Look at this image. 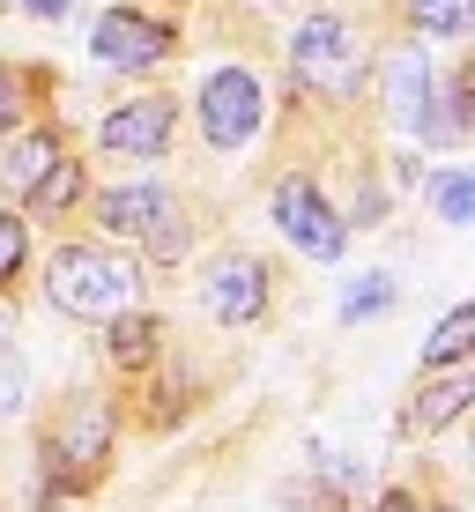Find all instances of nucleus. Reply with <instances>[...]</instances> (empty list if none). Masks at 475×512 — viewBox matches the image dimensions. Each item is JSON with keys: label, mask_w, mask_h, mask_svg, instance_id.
I'll use <instances>...</instances> for the list:
<instances>
[{"label": "nucleus", "mask_w": 475, "mask_h": 512, "mask_svg": "<svg viewBox=\"0 0 475 512\" xmlns=\"http://www.w3.org/2000/svg\"><path fill=\"white\" fill-rule=\"evenodd\" d=\"M52 164H60V134H23V141H8V149H0V186L30 193Z\"/></svg>", "instance_id": "nucleus-12"}, {"label": "nucleus", "mask_w": 475, "mask_h": 512, "mask_svg": "<svg viewBox=\"0 0 475 512\" xmlns=\"http://www.w3.org/2000/svg\"><path fill=\"white\" fill-rule=\"evenodd\" d=\"M409 15L431 38H468L475 30V0H409Z\"/></svg>", "instance_id": "nucleus-15"}, {"label": "nucleus", "mask_w": 475, "mask_h": 512, "mask_svg": "<svg viewBox=\"0 0 475 512\" xmlns=\"http://www.w3.org/2000/svg\"><path fill=\"white\" fill-rule=\"evenodd\" d=\"M372 512H416V498H401V490H386V498H379Z\"/></svg>", "instance_id": "nucleus-24"}, {"label": "nucleus", "mask_w": 475, "mask_h": 512, "mask_svg": "<svg viewBox=\"0 0 475 512\" xmlns=\"http://www.w3.org/2000/svg\"><path fill=\"white\" fill-rule=\"evenodd\" d=\"M23 394H30V379H23V364H15V357H0V423H8L15 409H23Z\"/></svg>", "instance_id": "nucleus-21"}, {"label": "nucleus", "mask_w": 475, "mask_h": 512, "mask_svg": "<svg viewBox=\"0 0 475 512\" xmlns=\"http://www.w3.org/2000/svg\"><path fill=\"white\" fill-rule=\"evenodd\" d=\"M45 290L60 312H75V320H112V312L134 305V290H142V275H134V260L104 253V245H60L45 268Z\"/></svg>", "instance_id": "nucleus-1"}, {"label": "nucleus", "mask_w": 475, "mask_h": 512, "mask_svg": "<svg viewBox=\"0 0 475 512\" xmlns=\"http://www.w3.org/2000/svg\"><path fill=\"white\" fill-rule=\"evenodd\" d=\"M431 97H438V90H431L424 45H394V52H386V67H379V104H386V119H394V127H416Z\"/></svg>", "instance_id": "nucleus-9"}, {"label": "nucleus", "mask_w": 475, "mask_h": 512, "mask_svg": "<svg viewBox=\"0 0 475 512\" xmlns=\"http://www.w3.org/2000/svg\"><path fill=\"white\" fill-rule=\"evenodd\" d=\"M171 45H179V30L149 23V15H134V8H104L97 30H90V52L104 67H156Z\"/></svg>", "instance_id": "nucleus-5"}, {"label": "nucleus", "mask_w": 475, "mask_h": 512, "mask_svg": "<svg viewBox=\"0 0 475 512\" xmlns=\"http://www.w3.org/2000/svg\"><path fill=\"white\" fill-rule=\"evenodd\" d=\"M468 349H475V305H461V312L438 320V334L424 342V364H431V372H446V364H461Z\"/></svg>", "instance_id": "nucleus-14"}, {"label": "nucleus", "mask_w": 475, "mask_h": 512, "mask_svg": "<svg viewBox=\"0 0 475 512\" xmlns=\"http://www.w3.org/2000/svg\"><path fill=\"white\" fill-rule=\"evenodd\" d=\"M142 245H149V260H179V253H186V216H179V208H164V216H156V231H149Z\"/></svg>", "instance_id": "nucleus-19"}, {"label": "nucleus", "mask_w": 475, "mask_h": 512, "mask_svg": "<svg viewBox=\"0 0 475 512\" xmlns=\"http://www.w3.org/2000/svg\"><path fill=\"white\" fill-rule=\"evenodd\" d=\"M260 82H253V67H216L208 75V90H201V134L216 141V149H245V141L260 134Z\"/></svg>", "instance_id": "nucleus-3"}, {"label": "nucleus", "mask_w": 475, "mask_h": 512, "mask_svg": "<svg viewBox=\"0 0 475 512\" xmlns=\"http://www.w3.org/2000/svg\"><path fill=\"white\" fill-rule=\"evenodd\" d=\"M394 305V275H364V282H349L342 290V320H372V312Z\"/></svg>", "instance_id": "nucleus-18"}, {"label": "nucleus", "mask_w": 475, "mask_h": 512, "mask_svg": "<svg viewBox=\"0 0 475 512\" xmlns=\"http://www.w3.org/2000/svg\"><path fill=\"white\" fill-rule=\"evenodd\" d=\"M275 223H283V238L305 260H334L349 245V223L320 201V186H312V179H283V186H275Z\"/></svg>", "instance_id": "nucleus-4"}, {"label": "nucleus", "mask_w": 475, "mask_h": 512, "mask_svg": "<svg viewBox=\"0 0 475 512\" xmlns=\"http://www.w3.org/2000/svg\"><path fill=\"white\" fill-rule=\"evenodd\" d=\"M290 75L305 82V90H327V97H349V90H357L364 60H357V38H349V23H334V15H312V23H297Z\"/></svg>", "instance_id": "nucleus-2"}, {"label": "nucleus", "mask_w": 475, "mask_h": 512, "mask_svg": "<svg viewBox=\"0 0 475 512\" xmlns=\"http://www.w3.org/2000/svg\"><path fill=\"white\" fill-rule=\"evenodd\" d=\"M0 8H8V0H0Z\"/></svg>", "instance_id": "nucleus-25"}, {"label": "nucleus", "mask_w": 475, "mask_h": 512, "mask_svg": "<svg viewBox=\"0 0 475 512\" xmlns=\"http://www.w3.org/2000/svg\"><path fill=\"white\" fill-rule=\"evenodd\" d=\"M67 201H82V164H67V156H60V164H52L45 179L30 186V208H45V216H60Z\"/></svg>", "instance_id": "nucleus-16"}, {"label": "nucleus", "mask_w": 475, "mask_h": 512, "mask_svg": "<svg viewBox=\"0 0 475 512\" xmlns=\"http://www.w3.org/2000/svg\"><path fill=\"white\" fill-rule=\"evenodd\" d=\"M156 342H164V327L149 320V312H112V334H104V349H112V364H149Z\"/></svg>", "instance_id": "nucleus-13"}, {"label": "nucleus", "mask_w": 475, "mask_h": 512, "mask_svg": "<svg viewBox=\"0 0 475 512\" xmlns=\"http://www.w3.org/2000/svg\"><path fill=\"white\" fill-rule=\"evenodd\" d=\"M171 119H179V104H171V97H134V104H119V112L97 127V141L112 156H142V164H149V156L171 149Z\"/></svg>", "instance_id": "nucleus-7"}, {"label": "nucleus", "mask_w": 475, "mask_h": 512, "mask_svg": "<svg viewBox=\"0 0 475 512\" xmlns=\"http://www.w3.org/2000/svg\"><path fill=\"white\" fill-rule=\"evenodd\" d=\"M431 201L446 223H475V179L468 171H446V179H431Z\"/></svg>", "instance_id": "nucleus-17"}, {"label": "nucleus", "mask_w": 475, "mask_h": 512, "mask_svg": "<svg viewBox=\"0 0 475 512\" xmlns=\"http://www.w3.org/2000/svg\"><path fill=\"white\" fill-rule=\"evenodd\" d=\"M468 401H475V379H468V372H453V379L424 386V394L409 401V431H416V438H424V431H446V423L461 416Z\"/></svg>", "instance_id": "nucleus-11"}, {"label": "nucleus", "mask_w": 475, "mask_h": 512, "mask_svg": "<svg viewBox=\"0 0 475 512\" xmlns=\"http://www.w3.org/2000/svg\"><path fill=\"white\" fill-rule=\"evenodd\" d=\"M23 253H30V223L0 208V282H8L15 268H23Z\"/></svg>", "instance_id": "nucleus-20"}, {"label": "nucleus", "mask_w": 475, "mask_h": 512, "mask_svg": "<svg viewBox=\"0 0 475 512\" xmlns=\"http://www.w3.org/2000/svg\"><path fill=\"white\" fill-rule=\"evenodd\" d=\"M104 453H112V401L82 394V401H75V416H67L60 431H52L45 461H75V483H90Z\"/></svg>", "instance_id": "nucleus-8"}, {"label": "nucleus", "mask_w": 475, "mask_h": 512, "mask_svg": "<svg viewBox=\"0 0 475 512\" xmlns=\"http://www.w3.org/2000/svg\"><path fill=\"white\" fill-rule=\"evenodd\" d=\"M15 112H23V104H15V75H8V67H0V134L15 127Z\"/></svg>", "instance_id": "nucleus-22"}, {"label": "nucleus", "mask_w": 475, "mask_h": 512, "mask_svg": "<svg viewBox=\"0 0 475 512\" xmlns=\"http://www.w3.org/2000/svg\"><path fill=\"white\" fill-rule=\"evenodd\" d=\"M164 208H171L164 186H112L97 201V216H104V231H112V238H149Z\"/></svg>", "instance_id": "nucleus-10"}, {"label": "nucleus", "mask_w": 475, "mask_h": 512, "mask_svg": "<svg viewBox=\"0 0 475 512\" xmlns=\"http://www.w3.org/2000/svg\"><path fill=\"white\" fill-rule=\"evenodd\" d=\"M201 297H208V312H216L223 327H245V320H260V305H268V268H260L253 253H223L216 268H208Z\"/></svg>", "instance_id": "nucleus-6"}, {"label": "nucleus", "mask_w": 475, "mask_h": 512, "mask_svg": "<svg viewBox=\"0 0 475 512\" xmlns=\"http://www.w3.org/2000/svg\"><path fill=\"white\" fill-rule=\"evenodd\" d=\"M23 8H30V15H45V23H60V15L75 8V0H23Z\"/></svg>", "instance_id": "nucleus-23"}]
</instances>
